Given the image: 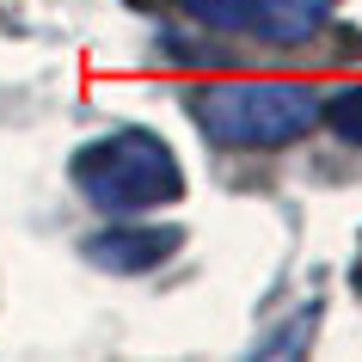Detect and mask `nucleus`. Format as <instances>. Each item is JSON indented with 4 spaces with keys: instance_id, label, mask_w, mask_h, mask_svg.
Returning <instances> with one entry per match:
<instances>
[{
    "instance_id": "nucleus-5",
    "label": "nucleus",
    "mask_w": 362,
    "mask_h": 362,
    "mask_svg": "<svg viewBox=\"0 0 362 362\" xmlns=\"http://www.w3.org/2000/svg\"><path fill=\"white\" fill-rule=\"evenodd\" d=\"M350 283H356V288H362V252H356V264H350Z\"/></svg>"
},
{
    "instance_id": "nucleus-2",
    "label": "nucleus",
    "mask_w": 362,
    "mask_h": 362,
    "mask_svg": "<svg viewBox=\"0 0 362 362\" xmlns=\"http://www.w3.org/2000/svg\"><path fill=\"white\" fill-rule=\"evenodd\" d=\"M320 105L307 80H215L191 98V117L215 148H288L320 123Z\"/></svg>"
},
{
    "instance_id": "nucleus-1",
    "label": "nucleus",
    "mask_w": 362,
    "mask_h": 362,
    "mask_svg": "<svg viewBox=\"0 0 362 362\" xmlns=\"http://www.w3.org/2000/svg\"><path fill=\"white\" fill-rule=\"evenodd\" d=\"M80 197L105 215H141L185 197V166L153 129H111L68 160Z\"/></svg>"
},
{
    "instance_id": "nucleus-4",
    "label": "nucleus",
    "mask_w": 362,
    "mask_h": 362,
    "mask_svg": "<svg viewBox=\"0 0 362 362\" xmlns=\"http://www.w3.org/2000/svg\"><path fill=\"white\" fill-rule=\"evenodd\" d=\"M320 123L338 141H350V148H362V86H344V93H332L320 105Z\"/></svg>"
},
{
    "instance_id": "nucleus-3",
    "label": "nucleus",
    "mask_w": 362,
    "mask_h": 362,
    "mask_svg": "<svg viewBox=\"0 0 362 362\" xmlns=\"http://www.w3.org/2000/svg\"><path fill=\"white\" fill-rule=\"evenodd\" d=\"M185 246V233L178 228H105L86 240V258L98 270H117V276H148L172 258V252Z\"/></svg>"
}]
</instances>
